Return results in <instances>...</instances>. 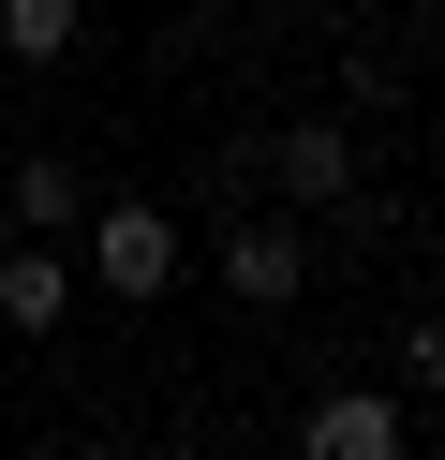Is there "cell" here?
<instances>
[{
    "label": "cell",
    "instance_id": "3",
    "mask_svg": "<svg viewBox=\"0 0 445 460\" xmlns=\"http://www.w3.org/2000/svg\"><path fill=\"white\" fill-rule=\"evenodd\" d=\"M267 193H282L297 223L342 208V193H356V119H282V134H267Z\"/></svg>",
    "mask_w": 445,
    "mask_h": 460
},
{
    "label": "cell",
    "instance_id": "4",
    "mask_svg": "<svg viewBox=\"0 0 445 460\" xmlns=\"http://www.w3.org/2000/svg\"><path fill=\"white\" fill-rule=\"evenodd\" d=\"M415 430H401V401L386 386H326L312 416H297V460H401Z\"/></svg>",
    "mask_w": 445,
    "mask_h": 460
},
{
    "label": "cell",
    "instance_id": "6",
    "mask_svg": "<svg viewBox=\"0 0 445 460\" xmlns=\"http://www.w3.org/2000/svg\"><path fill=\"white\" fill-rule=\"evenodd\" d=\"M59 312H75V252H59V238H15V252H0V327L45 341Z\"/></svg>",
    "mask_w": 445,
    "mask_h": 460
},
{
    "label": "cell",
    "instance_id": "2",
    "mask_svg": "<svg viewBox=\"0 0 445 460\" xmlns=\"http://www.w3.org/2000/svg\"><path fill=\"white\" fill-rule=\"evenodd\" d=\"M208 268H223L237 312H297V297H312V223H297V208H237L223 238H208Z\"/></svg>",
    "mask_w": 445,
    "mask_h": 460
},
{
    "label": "cell",
    "instance_id": "10",
    "mask_svg": "<svg viewBox=\"0 0 445 460\" xmlns=\"http://www.w3.org/2000/svg\"><path fill=\"white\" fill-rule=\"evenodd\" d=\"M104 460H164V446H104Z\"/></svg>",
    "mask_w": 445,
    "mask_h": 460
},
{
    "label": "cell",
    "instance_id": "8",
    "mask_svg": "<svg viewBox=\"0 0 445 460\" xmlns=\"http://www.w3.org/2000/svg\"><path fill=\"white\" fill-rule=\"evenodd\" d=\"M401 386H431V401H445V312H415V327H401Z\"/></svg>",
    "mask_w": 445,
    "mask_h": 460
},
{
    "label": "cell",
    "instance_id": "1",
    "mask_svg": "<svg viewBox=\"0 0 445 460\" xmlns=\"http://www.w3.org/2000/svg\"><path fill=\"white\" fill-rule=\"evenodd\" d=\"M75 252H89V282H104V297H164V282L193 268V223L148 208V193H104V208L75 223Z\"/></svg>",
    "mask_w": 445,
    "mask_h": 460
},
{
    "label": "cell",
    "instance_id": "11",
    "mask_svg": "<svg viewBox=\"0 0 445 460\" xmlns=\"http://www.w3.org/2000/svg\"><path fill=\"white\" fill-rule=\"evenodd\" d=\"M401 460H415V446H401Z\"/></svg>",
    "mask_w": 445,
    "mask_h": 460
},
{
    "label": "cell",
    "instance_id": "5",
    "mask_svg": "<svg viewBox=\"0 0 445 460\" xmlns=\"http://www.w3.org/2000/svg\"><path fill=\"white\" fill-rule=\"evenodd\" d=\"M0 208H15V238H59V252H75V223H89V164H75V149H15Z\"/></svg>",
    "mask_w": 445,
    "mask_h": 460
},
{
    "label": "cell",
    "instance_id": "9",
    "mask_svg": "<svg viewBox=\"0 0 445 460\" xmlns=\"http://www.w3.org/2000/svg\"><path fill=\"white\" fill-rule=\"evenodd\" d=\"M0 460H59V446H0Z\"/></svg>",
    "mask_w": 445,
    "mask_h": 460
},
{
    "label": "cell",
    "instance_id": "7",
    "mask_svg": "<svg viewBox=\"0 0 445 460\" xmlns=\"http://www.w3.org/2000/svg\"><path fill=\"white\" fill-rule=\"evenodd\" d=\"M75 31H89V0H0V45L15 60H75Z\"/></svg>",
    "mask_w": 445,
    "mask_h": 460
}]
</instances>
